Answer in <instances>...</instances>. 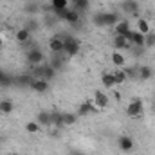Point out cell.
<instances>
[{"mask_svg":"<svg viewBox=\"0 0 155 155\" xmlns=\"http://www.w3.org/2000/svg\"><path fill=\"white\" fill-rule=\"evenodd\" d=\"M79 40L74 38V36H71V35H63V54L65 56H69V58H72V56H76L78 52H79Z\"/></svg>","mask_w":155,"mask_h":155,"instance_id":"obj_1","label":"cell"},{"mask_svg":"<svg viewBox=\"0 0 155 155\" xmlns=\"http://www.w3.org/2000/svg\"><path fill=\"white\" fill-rule=\"evenodd\" d=\"M126 116L132 117V119H139L143 116V101L139 97L132 99L128 105H126Z\"/></svg>","mask_w":155,"mask_h":155,"instance_id":"obj_2","label":"cell"},{"mask_svg":"<svg viewBox=\"0 0 155 155\" xmlns=\"http://www.w3.org/2000/svg\"><path fill=\"white\" fill-rule=\"evenodd\" d=\"M25 58H27V63H31V65L38 67V65H41V63H43V60H45V54L40 51L38 47H31V49L27 51Z\"/></svg>","mask_w":155,"mask_h":155,"instance_id":"obj_3","label":"cell"},{"mask_svg":"<svg viewBox=\"0 0 155 155\" xmlns=\"http://www.w3.org/2000/svg\"><path fill=\"white\" fill-rule=\"evenodd\" d=\"M54 76H56V71H54L49 63H41V65H38V67L35 69V78H43V79L51 81Z\"/></svg>","mask_w":155,"mask_h":155,"instance_id":"obj_4","label":"cell"},{"mask_svg":"<svg viewBox=\"0 0 155 155\" xmlns=\"http://www.w3.org/2000/svg\"><path fill=\"white\" fill-rule=\"evenodd\" d=\"M94 105H96L99 110H107L108 105H110L108 94L103 92V90H94Z\"/></svg>","mask_w":155,"mask_h":155,"instance_id":"obj_5","label":"cell"},{"mask_svg":"<svg viewBox=\"0 0 155 155\" xmlns=\"http://www.w3.org/2000/svg\"><path fill=\"white\" fill-rule=\"evenodd\" d=\"M124 38L132 43V47H137V49H143L144 47V35H141L137 29H130V33Z\"/></svg>","mask_w":155,"mask_h":155,"instance_id":"obj_6","label":"cell"},{"mask_svg":"<svg viewBox=\"0 0 155 155\" xmlns=\"http://www.w3.org/2000/svg\"><path fill=\"white\" fill-rule=\"evenodd\" d=\"M96 112H99V108L94 105V101H85V103H81V105L78 107V116L79 117L92 116V114H96Z\"/></svg>","mask_w":155,"mask_h":155,"instance_id":"obj_7","label":"cell"},{"mask_svg":"<svg viewBox=\"0 0 155 155\" xmlns=\"http://www.w3.org/2000/svg\"><path fill=\"white\" fill-rule=\"evenodd\" d=\"M49 51L52 54H63V36L56 35L49 40Z\"/></svg>","mask_w":155,"mask_h":155,"instance_id":"obj_8","label":"cell"},{"mask_svg":"<svg viewBox=\"0 0 155 155\" xmlns=\"http://www.w3.org/2000/svg\"><path fill=\"white\" fill-rule=\"evenodd\" d=\"M31 88H33L35 92H38V94H45V92L49 90V81L43 79V78H35V79L31 81Z\"/></svg>","mask_w":155,"mask_h":155,"instance_id":"obj_9","label":"cell"},{"mask_svg":"<svg viewBox=\"0 0 155 155\" xmlns=\"http://www.w3.org/2000/svg\"><path fill=\"white\" fill-rule=\"evenodd\" d=\"M117 144H119V150L124 152V153H128V152L134 150V141H132V137H128V135H121V137L117 139Z\"/></svg>","mask_w":155,"mask_h":155,"instance_id":"obj_10","label":"cell"},{"mask_svg":"<svg viewBox=\"0 0 155 155\" xmlns=\"http://www.w3.org/2000/svg\"><path fill=\"white\" fill-rule=\"evenodd\" d=\"M121 18H119V15L117 13H112V11H105L103 13V27H114L117 22H119Z\"/></svg>","mask_w":155,"mask_h":155,"instance_id":"obj_11","label":"cell"},{"mask_svg":"<svg viewBox=\"0 0 155 155\" xmlns=\"http://www.w3.org/2000/svg\"><path fill=\"white\" fill-rule=\"evenodd\" d=\"M137 78H139L141 81H148V79H152V78H153V69L148 67V65H141V67L137 69Z\"/></svg>","mask_w":155,"mask_h":155,"instance_id":"obj_12","label":"cell"},{"mask_svg":"<svg viewBox=\"0 0 155 155\" xmlns=\"http://www.w3.org/2000/svg\"><path fill=\"white\" fill-rule=\"evenodd\" d=\"M114 29H116V35L126 36V35L130 33L132 25H130V22H128V20H119V22H117L116 25H114Z\"/></svg>","mask_w":155,"mask_h":155,"instance_id":"obj_13","label":"cell"},{"mask_svg":"<svg viewBox=\"0 0 155 155\" xmlns=\"http://www.w3.org/2000/svg\"><path fill=\"white\" fill-rule=\"evenodd\" d=\"M36 123H38L40 126L43 128H49L51 126V112H47V110H41V112H38V116H36V119H35Z\"/></svg>","mask_w":155,"mask_h":155,"instance_id":"obj_14","label":"cell"},{"mask_svg":"<svg viewBox=\"0 0 155 155\" xmlns=\"http://www.w3.org/2000/svg\"><path fill=\"white\" fill-rule=\"evenodd\" d=\"M137 7H139V4L135 2V0H124V2H121V9L123 11H126V13H130V15H137Z\"/></svg>","mask_w":155,"mask_h":155,"instance_id":"obj_15","label":"cell"},{"mask_svg":"<svg viewBox=\"0 0 155 155\" xmlns=\"http://www.w3.org/2000/svg\"><path fill=\"white\" fill-rule=\"evenodd\" d=\"M78 114L74 112H61V121H63V126H74L78 123Z\"/></svg>","mask_w":155,"mask_h":155,"instance_id":"obj_16","label":"cell"},{"mask_svg":"<svg viewBox=\"0 0 155 155\" xmlns=\"http://www.w3.org/2000/svg\"><path fill=\"white\" fill-rule=\"evenodd\" d=\"M110 60H112V63L119 67V69H123L124 65H126V58H124V54L121 52V51H114L112 52V56H110Z\"/></svg>","mask_w":155,"mask_h":155,"instance_id":"obj_17","label":"cell"},{"mask_svg":"<svg viewBox=\"0 0 155 155\" xmlns=\"http://www.w3.org/2000/svg\"><path fill=\"white\" fill-rule=\"evenodd\" d=\"M69 4H72V9H76L78 13H85L90 5V0H69Z\"/></svg>","mask_w":155,"mask_h":155,"instance_id":"obj_18","label":"cell"},{"mask_svg":"<svg viewBox=\"0 0 155 155\" xmlns=\"http://www.w3.org/2000/svg\"><path fill=\"white\" fill-rule=\"evenodd\" d=\"M101 85L107 88V90H110V88H114L116 87V81H114V74L112 72H103L101 74Z\"/></svg>","mask_w":155,"mask_h":155,"instance_id":"obj_19","label":"cell"},{"mask_svg":"<svg viewBox=\"0 0 155 155\" xmlns=\"http://www.w3.org/2000/svg\"><path fill=\"white\" fill-rule=\"evenodd\" d=\"M65 22L71 24V25H78V24H79V13H78L76 9L69 7V9H67V15H65Z\"/></svg>","mask_w":155,"mask_h":155,"instance_id":"obj_20","label":"cell"},{"mask_svg":"<svg viewBox=\"0 0 155 155\" xmlns=\"http://www.w3.org/2000/svg\"><path fill=\"white\" fill-rule=\"evenodd\" d=\"M114 47H116L117 51H123V49H130V47H132V43L124 38V36L116 35V36H114Z\"/></svg>","mask_w":155,"mask_h":155,"instance_id":"obj_21","label":"cell"},{"mask_svg":"<svg viewBox=\"0 0 155 155\" xmlns=\"http://www.w3.org/2000/svg\"><path fill=\"white\" fill-rule=\"evenodd\" d=\"M15 40H16L18 43H27V41L31 40V33H29L25 27H22V29H18V31L15 33Z\"/></svg>","mask_w":155,"mask_h":155,"instance_id":"obj_22","label":"cell"},{"mask_svg":"<svg viewBox=\"0 0 155 155\" xmlns=\"http://www.w3.org/2000/svg\"><path fill=\"white\" fill-rule=\"evenodd\" d=\"M15 110V103L11 99H0V114H11Z\"/></svg>","mask_w":155,"mask_h":155,"instance_id":"obj_23","label":"cell"},{"mask_svg":"<svg viewBox=\"0 0 155 155\" xmlns=\"http://www.w3.org/2000/svg\"><path fill=\"white\" fill-rule=\"evenodd\" d=\"M49 65L58 72V71L63 67V54H52V60L49 61Z\"/></svg>","mask_w":155,"mask_h":155,"instance_id":"obj_24","label":"cell"},{"mask_svg":"<svg viewBox=\"0 0 155 155\" xmlns=\"http://www.w3.org/2000/svg\"><path fill=\"white\" fill-rule=\"evenodd\" d=\"M137 31L141 33V35H148L152 29H150V24H148V20L146 18H139L137 20Z\"/></svg>","mask_w":155,"mask_h":155,"instance_id":"obj_25","label":"cell"},{"mask_svg":"<svg viewBox=\"0 0 155 155\" xmlns=\"http://www.w3.org/2000/svg\"><path fill=\"white\" fill-rule=\"evenodd\" d=\"M112 74H114V81H116V85H123V83L128 79L126 72H124V69H119V71L112 72Z\"/></svg>","mask_w":155,"mask_h":155,"instance_id":"obj_26","label":"cell"},{"mask_svg":"<svg viewBox=\"0 0 155 155\" xmlns=\"http://www.w3.org/2000/svg\"><path fill=\"white\" fill-rule=\"evenodd\" d=\"M35 79V76H31V74H22V76H18L16 79V83L20 85V87H31V81Z\"/></svg>","mask_w":155,"mask_h":155,"instance_id":"obj_27","label":"cell"},{"mask_svg":"<svg viewBox=\"0 0 155 155\" xmlns=\"http://www.w3.org/2000/svg\"><path fill=\"white\" fill-rule=\"evenodd\" d=\"M40 130H41V126H40L36 121H29L27 124H25V132L27 134H31V135H35V134H38Z\"/></svg>","mask_w":155,"mask_h":155,"instance_id":"obj_28","label":"cell"},{"mask_svg":"<svg viewBox=\"0 0 155 155\" xmlns=\"http://www.w3.org/2000/svg\"><path fill=\"white\" fill-rule=\"evenodd\" d=\"M51 7L52 9H65V7H71L69 0H51Z\"/></svg>","mask_w":155,"mask_h":155,"instance_id":"obj_29","label":"cell"},{"mask_svg":"<svg viewBox=\"0 0 155 155\" xmlns=\"http://www.w3.org/2000/svg\"><path fill=\"white\" fill-rule=\"evenodd\" d=\"M144 47L148 49L155 47V31H150L148 35H144Z\"/></svg>","mask_w":155,"mask_h":155,"instance_id":"obj_30","label":"cell"},{"mask_svg":"<svg viewBox=\"0 0 155 155\" xmlns=\"http://www.w3.org/2000/svg\"><path fill=\"white\" fill-rule=\"evenodd\" d=\"M13 83V78L9 76V74H5L2 69H0V87H9Z\"/></svg>","mask_w":155,"mask_h":155,"instance_id":"obj_31","label":"cell"},{"mask_svg":"<svg viewBox=\"0 0 155 155\" xmlns=\"http://www.w3.org/2000/svg\"><path fill=\"white\" fill-rule=\"evenodd\" d=\"M92 22H94V25L103 27V13H96V15L92 16Z\"/></svg>","mask_w":155,"mask_h":155,"instance_id":"obj_32","label":"cell"},{"mask_svg":"<svg viewBox=\"0 0 155 155\" xmlns=\"http://www.w3.org/2000/svg\"><path fill=\"white\" fill-rule=\"evenodd\" d=\"M51 9H52V7H51ZM67 9H69V7H65V9H52V11H54V15H56V16H58L60 20H65V15H67Z\"/></svg>","mask_w":155,"mask_h":155,"instance_id":"obj_33","label":"cell"},{"mask_svg":"<svg viewBox=\"0 0 155 155\" xmlns=\"http://www.w3.org/2000/svg\"><path fill=\"white\" fill-rule=\"evenodd\" d=\"M25 29H27V31H29V33H31V31H36V29H38V24H36V22H29V24H27V27H25Z\"/></svg>","mask_w":155,"mask_h":155,"instance_id":"obj_34","label":"cell"},{"mask_svg":"<svg viewBox=\"0 0 155 155\" xmlns=\"http://www.w3.org/2000/svg\"><path fill=\"white\" fill-rule=\"evenodd\" d=\"M71 155H85V153H83V152H79V150H72Z\"/></svg>","mask_w":155,"mask_h":155,"instance_id":"obj_35","label":"cell"},{"mask_svg":"<svg viewBox=\"0 0 155 155\" xmlns=\"http://www.w3.org/2000/svg\"><path fill=\"white\" fill-rule=\"evenodd\" d=\"M2 45H4V41H2V36H0V49H2Z\"/></svg>","mask_w":155,"mask_h":155,"instance_id":"obj_36","label":"cell"},{"mask_svg":"<svg viewBox=\"0 0 155 155\" xmlns=\"http://www.w3.org/2000/svg\"><path fill=\"white\" fill-rule=\"evenodd\" d=\"M153 114H155V105H153Z\"/></svg>","mask_w":155,"mask_h":155,"instance_id":"obj_37","label":"cell"}]
</instances>
